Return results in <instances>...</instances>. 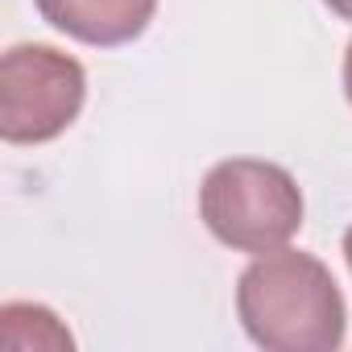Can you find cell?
I'll use <instances>...</instances> for the list:
<instances>
[{"instance_id": "obj_1", "label": "cell", "mask_w": 352, "mask_h": 352, "mask_svg": "<svg viewBox=\"0 0 352 352\" xmlns=\"http://www.w3.org/2000/svg\"><path fill=\"white\" fill-rule=\"evenodd\" d=\"M236 319L265 352H336L348 336V307L331 270L290 245L245 265L236 278Z\"/></svg>"}, {"instance_id": "obj_4", "label": "cell", "mask_w": 352, "mask_h": 352, "mask_svg": "<svg viewBox=\"0 0 352 352\" xmlns=\"http://www.w3.org/2000/svg\"><path fill=\"white\" fill-rule=\"evenodd\" d=\"M34 9L50 30L83 46L112 50L137 42L149 30L157 0H34Z\"/></svg>"}, {"instance_id": "obj_5", "label": "cell", "mask_w": 352, "mask_h": 352, "mask_svg": "<svg viewBox=\"0 0 352 352\" xmlns=\"http://www.w3.org/2000/svg\"><path fill=\"white\" fill-rule=\"evenodd\" d=\"M323 5H327L340 21H352V0H323Z\"/></svg>"}, {"instance_id": "obj_6", "label": "cell", "mask_w": 352, "mask_h": 352, "mask_svg": "<svg viewBox=\"0 0 352 352\" xmlns=\"http://www.w3.org/2000/svg\"><path fill=\"white\" fill-rule=\"evenodd\" d=\"M344 96H348V104H352V42H348V50H344Z\"/></svg>"}, {"instance_id": "obj_2", "label": "cell", "mask_w": 352, "mask_h": 352, "mask_svg": "<svg viewBox=\"0 0 352 352\" xmlns=\"http://www.w3.org/2000/svg\"><path fill=\"white\" fill-rule=\"evenodd\" d=\"M307 204L294 174L265 157H224L204 174L199 220L232 253H274L302 228Z\"/></svg>"}, {"instance_id": "obj_7", "label": "cell", "mask_w": 352, "mask_h": 352, "mask_svg": "<svg viewBox=\"0 0 352 352\" xmlns=\"http://www.w3.org/2000/svg\"><path fill=\"white\" fill-rule=\"evenodd\" d=\"M344 261H348V270H352V228L344 232Z\"/></svg>"}, {"instance_id": "obj_3", "label": "cell", "mask_w": 352, "mask_h": 352, "mask_svg": "<svg viewBox=\"0 0 352 352\" xmlns=\"http://www.w3.org/2000/svg\"><path fill=\"white\" fill-rule=\"evenodd\" d=\"M87 104L79 58L46 42H17L0 58V137L9 145H46L63 137Z\"/></svg>"}]
</instances>
